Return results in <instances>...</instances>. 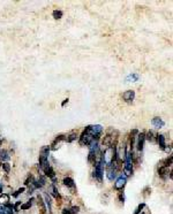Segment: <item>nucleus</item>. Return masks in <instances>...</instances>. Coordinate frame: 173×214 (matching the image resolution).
Instances as JSON below:
<instances>
[{"label": "nucleus", "mask_w": 173, "mask_h": 214, "mask_svg": "<svg viewBox=\"0 0 173 214\" xmlns=\"http://www.w3.org/2000/svg\"><path fill=\"white\" fill-rule=\"evenodd\" d=\"M92 141H94V137L90 134L89 126H87L82 131V134L78 136V143H80L81 146H88Z\"/></svg>", "instance_id": "nucleus-1"}, {"label": "nucleus", "mask_w": 173, "mask_h": 214, "mask_svg": "<svg viewBox=\"0 0 173 214\" xmlns=\"http://www.w3.org/2000/svg\"><path fill=\"white\" fill-rule=\"evenodd\" d=\"M94 166H95V169H94V172H92V177H94L96 181L99 182V183H102L103 175H104V166H103V163L101 162V159H99Z\"/></svg>", "instance_id": "nucleus-2"}, {"label": "nucleus", "mask_w": 173, "mask_h": 214, "mask_svg": "<svg viewBox=\"0 0 173 214\" xmlns=\"http://www.w3.org/2000/svg\"><path fill=\"white\" fill-rule=\"evenodd\" d=\"M144 143H146V132H139L136 136V141H135V146L139 152H142L144 149Z\"/></svg>", "instance_id": "nucleus-3"}, {"label": "nucleus", "mask_w": 173, "mask_h": 214, "mask_svg": "<svg viewBox=\"0 0 173 214\" xmlns=\"http://www.w3.org/2000/svg\"><path fill=\"white\" fill-rule=\"evenodd\" d=\"M126 183H127V177L123 175V174H120V175L117 177L113 188H114V190H122V189L126 187Z\"/></svg>", "instance_id": "nucleus-4"}, {"label": "nucleus", "mask_w": 173, "mask_h": 214, "mask_svg": "<svg viewBox=\"0 0 173 214\" xmlns=\"http://www.w3.org/2000/svg\"><path fill=\"white\" fill-rule=\"evenodd\" d=\"M43 172H44V174H45V177H49L50 180H52V184H56V182H57V175H56L54 169L52 168V166H47L46 168L43 169Z\"/></svg>", "instance_id": "nucleus-5"}, {"label": "nucleus", "mask_w": 173, "mask_h": 214, "mask_svg": "<svg viewBox=\"0 0 173 214\" xmlns=\"http://www.w3.org/2000/svg\"><path fill=\"white\" fill-rule=\"evenodd\" d=\"M64 141H66V135H64V134H60V135L56 136L54 141H53L52 144L50 145V150H53V151L58 150L59 149V144L61 142H64Z\"/></svg>", "instance_id": "nucleus-6"}, {"label": "nucleus", "mask_w": 173, "mask_h": 214, "mask_svg": "<svg viewBox=\"0 0 173 214\" xmlns=\"http://www.w3.org/2000/svg\"><path fill=\"white\" fill-rule=\"evenodd\" d=\"M122 99H123V101H126V103H133V100L135 99V91L134 90H127L125 91L123 93H122Z\"/></svg>", "instance_id": "nucleus-7"}, {"label": "nucleus", "mask_w": 173, "mask_h": 214, "mask_svg": "<svg viewBox=\"0 0 173 214\" xmlns=\"http://www.w3.org/2000/svg\"><path fill=\"white\" fill-rule=\"evenodd\" d=\"M62 184H64L65 187H67L68 189H71L73 192H75V182H74V180H73L72 177H69V176L64 177Z\"/></svg>", "instance_id": "nucleus-8"}, {"label": "nucleus", "mask_w": 173, "mask_h": 214, "mask_svg": "<svg viewBox=\"0 0 173 214\" xmlns=\"http://www.w3.org/2000/svg\"><path fill=\"white\" fill-rule=\"evenodd\" d=\"M151 124L154 126L156 129H162L164 126H165V121L159 116H155L152 120H151Z\"/></svg>", "instance_id": "nucleus-9"}, {"label": "nucleus", "mask_w": 173, "mask_h": 214, "mask_svg": "<svg viewBox=\"0 0 173 214\" xmlns=\"http://www.w3.org/2000/svg\"><path fill=\"white\" fill-rule=\"evenodd\" d=\"M37 205H38V209L39 212H40V214H46L47 209H46V206H45L44 199H43V197L40 195L37 196Z\"/></svg>", "instance_id": "nucleus-10"}, {"label": "nucleus", "mask_w": 173, "mask_h": 214, "mask_svg": "<svg viewBox=\"0 0 173 214\" xmlns=\"http://www.w3.org/2000/svg\"><path fill=\"white\" fill-rule=\"evenodd\" d=\"M156 142L158 143V145H159V147L162 150H164V147L166 146V138L165 136L163 135V134H158V135H156Z\"/></svg>", "instance_id": "nucleus-11"}, {"label": "nucleus", "mask_w": 173, "mask_h": 214, "mask_svg": "<svg viewBox=\"0 0 173 214\" xmlns=\"http://www.w3.org/2000/svg\"><path fill=\"white\" fill-rule=\"evenodd\" d=\"M77 138H78V134H77L76 130H73L71 131L67 136H66V142L67 143H73L74 141H76Z\"/></svg>", "instance_id": "nucleus-12"}, {"label": "nucleus", "mask_w": 173, "mask_h": 214, "mask_svg": "<svg viewBox=\"0 0 173 214\" xmlns=\"http://www.w3.org/2000/svg\"><path fill=\"white\" fill-rule=\"evenodd\" d=\"M170 172H171L170 168L164 167V166H158V175H159L160 177L165 178L166 176H168V173H170Z\"/></svg>", "instance_id": "nucleus-13"}, {"label": "nucleus", "mask_w": 173, "mask_h": 214, "mask_svg": "<svg viewBox=\"0 0 173 214\" xmlns=\"http://www.w3.org/2000/svg\"><path fill=\"white\" fill-rule=\"evenodd\" d=\"M11 159V153L7 150H0V160L4 162H7Z\"/></svg>", "instance_id": "nucleus-14"}, {"label": "nucleus", "mask_w": 173, "mask_h": 214, "mask_svg": "<svg viewBox=\"0 0 173 214\" xmlns=\"http://www.w3.org/2000/svg\"><path fill=\"white\" fill-rule=\"evenodd\" d=\"M44 203H45V206H46V209L47 212L51 214L52 213V203H51V198H50V195L45 194L44 195Z\"/></svg>", "instance_id": "nucleus-15"}, {"label": "nucleus", "mask_w": 173, "mask_h": 214, "mask_svg": "<svg viewBox=\"0 0 173 214\" xmlns=\"http://www.w3.org/2000/svg\"><path fill=\"white\" fill-rule=\"evenodd\" d=\"M11 201V196L8 194H1L0 195V205L1 206H5L7 204H9Z\"/></svg>", "instance_id": "nucleus-16"}, {"label": "nucleus", "mask_w": 173, "mask_h": 214, "mask_svg": "<svg viewBox=\"0 0 173 214\" xmlns=\"http://www.w3.org/2000/svg\"><path fill=\"white\" fill-rule=\"evenodd\" d=\"M51 195L53 196L57 200H61V195H60V192L58 191L56 184H52L51 185Z\"/></svg>", "instance_id": "nucleus-17"}, {"label": "nucleus", "mask_w": 173, "mask_h": 214, "mask_svg": "<svg viewBox=\"0 0 173 214\" xmlns=\"http://www.w3.org/2000/svg\"><path fill=\"white\" fill-rule=\"evenodd\" d=\"M50 152H51V150H50V146H47V145H44V146L40 149V151H39V156L49 158V156H50Z\"/></svg>", "instance_id": "nucleus-18"}, {"label": "nucleus", "mask_w": 173, "mask_h": 214, "mask_svg": "<svg viewBox=\"0 0 173 214\" xmlns=\"http://www.w3.org/2000/svg\"><path fill=\"white\" fill-rule=\"evenodd\" d=\"M146 141L150 143H155L156 142V135H155V132L152 130H149L148 131V134L146 135Z\"/></svg>", "instance_id": "nucleus-19"}, {"label": "nucleus", "mask_w": 173, "mask_h": 214, "mask_svg": "<svg viewBox=\"0 0 173 214\" xmlns=\"http://www.w3.org/2000/svg\"><path fill=\"white\" fill-rule=\"evenodd\" d=\"M172 156L167 157L165 160H163V161L160 162V166H164V167H167V168H171V166H172Z\"/></svg>", "instance_id": "nucleus-20"}, {"label": "nucleus", "mask_w": 173, "mask_h": 214, "mask_svg": "<svg viewBox=\"0 0 173 214\" xmlns=\"http://www.w3.org/2000/svg\"><path fill=\"white\" fill-rule=\"evenodd\" d=\"M34 200H35L34 198H30L29 200L27 201L26 204H22V205H21V209H22V211H27V209H29V208L32 206V204H34Z\"/></svg>", "instance_id": "nucleus-21"}, {"label": "nucleus", "mask_w": 173, "mask_h": 214, "mask_svg": "<svg viewBox=\"0 0 173 214\" xmlns=\"http://www.w3.org/2000/svg\"><path fill=\"white\" fill-rule=\"evenodd\" d=\"M62 15H64L62 11H59V9H56V11L52 12V16H53V19L54 20H60L61 17H62Z\"/></svg>", "instance_id": "nucleus-22"}, {"label": "nucleus", "mask_w": 173, "mask_h": 214, "mask_svg": "<svg viewBox=\"0 0 173 214\" xmlns=\"http://www.w3.org/2000/svg\"><path fill=\"white\" fill-rule=\"evenodd\" d=\"M2 169L5 170V173L6 174H9V172H11V165L8 163V162H2Z\"/></svg>", "instance_id": "nucleus-23"}, {"label": "nucleus", "mask_w": 173, "mask_h": 214, "mask_svg": "<svg viewBox=\"0 0 173 214\" xmlns=\"http://www.w3.org/2000/svg\"><path fill=\"white\" fill-rule=\"evenodd\" d=\"M146 207V204L144 203H142V204H140L137 207H136V209L134 211V214H140L143 211V208Z\"/></svg>", "instance_id": "nucleus-24"}, {"label": "nucleus", "mask_w": 173, "mask_h": 214, "mask_svg": "<svg viewBox=\"0 0 173 214\" xmlns=\"http://www.w3.org/2000/svg\"><path fill=\"white\" fill-rule=\"evenodd\" d=\"M24 191H26V188H20V189H18V190H16V191L14 192L13 195H12V197H14V198H16L18 196L21 195V194H23Z\"/></svg>", "instance_id": "nucleus-25"}, {"label": "nucleus", "mask_w": 173, "mask_h": 214, "mask_svg": "<svg viewBox=\"0 0 173 214\" xmlns=\"http://www.w3.org/2000/svg\"><path fill=\"white\" fill-rule=\"evenodd\" d=\"M128 79H130L132 82H136L137 79H139V75L137 74H132V75H129L128 77H127V81Z\"/></svg>", "instance_id": "nucleus-26"}, {"label": "nucleus", "mask_w": 173, "mask_h": 214, "mask_svg": "<svg viewBox=\"0 0 173 214\" xmlns=\"http://www.w3.org/2000/svg\"><path fill=\"white\" fill-rule=\"evenodd\" d=\"M69 209H71V214H77L80 212V206H72Z\"/></svg>", "instance_id": "nucleus-27"}, {"label": "nucleus", "mask_w": 173, "mask_h": 214, "mask_svg": "<svg viewBox=\"0 0 173 214\" xmlns=\"http://www.w3.org/2000/svg\"><path fill=\"white\" fill-rule=\"evenodd\" d=\"M32 180H34V176H32L31 174H29L28 177L26 178V181H24V185H29V184L32 182Z\"/></svg>", "instance_id": "nucleus-28"}, {"label": "nucleus", "mask_w": 173, "mask_h": 214, "mask_svg": "<svg viewBox=\"0 0 173 214\" xmlns=\"http://www.w3.org/2000/svg\"><path fill=\"white\" fill-rule=\"evenodd\" d=\"M118 199H119V201H120V204H125V195H123V192H120L119 194V196H118Z\"/></svg>", "instance_id": "nucleus-29"}, {"label": "nucleus", "mask_w": 173, "mask_h": 214, "mask_svg": "<svg viewBox=\"0 0 173 214\" xmlns=\"http://www.w3.org/2000/svg\"><path fill=\"white\" fill-rule=\"evenodd\" d=\"M164 151L166 152L167 154H170V156H171V152H172V145H166V146L164 147Z\"/></svg>", "instance_id": "nucleus-30"}, {"label": "nucleus", "mask_w": 173, "mask_h": 214, "mask_svg": "<svg viewBox=\"0 0 173 214\" xmlns=\"http://www.w3.org/2000/svg\"><path fill=\"white\" fill-rule=\"evenodd\" d=\"M143 192H144L143 195L146 196V197L150 195V194H151V189H150V187H146V188H144V190H143Z\"/></svg>", "instance_id": "nucleus-31"}, {"label": "nucleus", "mask_w": 173, "mask_h": 214, "mask_svg": "<svg viewBox=\"0 0 173 214\" xmlns=\"http://www.w3.org/2000/svg\"><path fill=\"white\" fill-rule=\"evenodd\" d=\"M62 214H71V209L67 207H65L64 209H62Z\"/></svg>", "instance_id": "nucleus-32"}, {"label": "nucleus", "mask_w": 173, "mask_h": 214, "mask_svg": "<svg viewBox=\"0 0 173 214\" xmlns=\"http://www.w3.org/2000/svg\"><path fill=\"white\" fill-rule=\"evenodd\" d=\"M68 100H69V99H68V98H67V99H65L64 101H62V104H61V106H62V107H64L65 105L67 104V103H68Z\"/></svg>", "instance_id": "nucleus-33"}, {"label": "nucleus", "mask_w": 173, "mask_h": 214, "mask_svg": "<svg viewBox=\"0 0 173 214\" xmlns=\"http://www.w3.org/2000/svg\"><path fill=\"white\" fill-rule=\"evenodd\" d=\"M2 190H4V185H2V183L0 182V195L2 194Z\"/></svg>", "instance_id": "nucleus-34"}, {"label": "nucleus", "mask_w": 173, "mask_h": 214, "mask_svg": "<svg viewBox=\"0 0 173 214\" xmlns=\"http://www.w3.org/2000/svg\"><path fill=\"white\" fill-rule=\"evenodd\" d=\"M1 139H2V137H1V135H0V142H1Z\"/></svg>", "instance_id": "nucleus-35"}, {"label": "nucleus", "mask_w": 173, "mask_h": 214, "mask_svg": "<svg viewBox=\"0 0 173 214\" xmlns=\"http://www.w3.org/2000/svg\"><path fill=\"white\" fill-rule=\"evenodd\" d=\"M140 214H146V213H144V212H141V213H140Z\"/></svg>", "instance_id": "nucleus-36"}, {"label": "nucleus", "mask_w": 173, "mask_h": 214, "mask_svg": "<svg viewBox=\"0 0 173 214\" xmlns=\"http://www.w3.org/2000/svg\"><path fill=\"white\" fill-rule=\"evenodd\" d=\"M0 214H4V213H0Z\"/></svg>", "instance_id": "nucleus-37"}, {"label": "nucleus", "mask_w": 173, "mask_h": 214, "mask_svg": "<svg viewBox=\"0 0 173 214\" xmlns=\"http://www.w3.org/2000/svg\"><path fill=\"white\" fill-rule=\"evenodd\" d=\"M0 167H1V165H0Z\"/></svg>", "instance_id": "nucleus-38"}]
</instances>
